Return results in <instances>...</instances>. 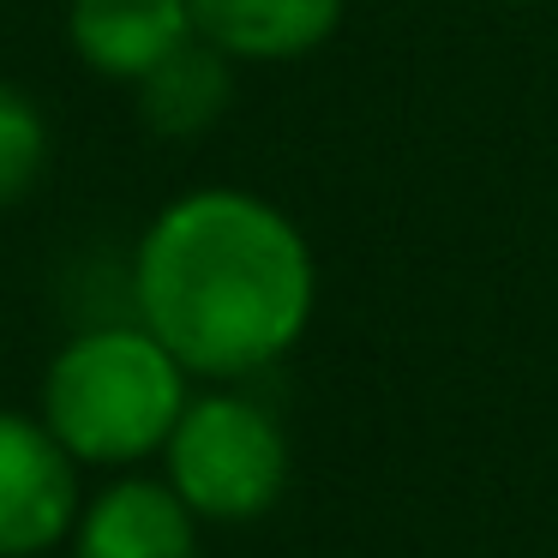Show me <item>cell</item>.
<instances>
[{
    "instance_id": "1",
    "label": "cell",
    "mask_w": 558,
    "mask_h": 558,
    "mask_svg": "<svg viewBox=\"0 0 558 558\" xmlns=\"http://www.w3.org/2000/svg\"><path fill=\"white\" fill-rule=\"evenodd\" d=\"M318 265L301 222L246 186H193L145 222L126 313L198 378L246 385L306 337Z\"/></svg>"
},
{
    "instance_id": "2",
    "label": "cell",
    "mask_w": 558,
    "mask_h": 558,
    "mask_svg": "<svg viewBox=\"0 0 558 558\" xmlns=\"http://www.w3.org/2000/svg\"><path fill=\"white\" fill-rule=\"evenodd\" d=\"M193 385L198 378L133 313L97 318V325H78L49 354L37 414L78 457V469L121 474L162 457L181 409L193 402Z\"/></svg>"
},
{
    "instance_id": "3",
    "label": "cell",
    "mask_w": 558,
    "mask_h": 558,
    "mask_svg": "<svg viewBox=\"0 0 558 558\" xmlns=\"http://www.w3.org/2000/svg\"><path fill=\"white\" fill-rule=\"evenodd\" d=\"M289 433L282 421L241 385L193 390L169 445H162V481L186 498L198 522L241 529L277 510L289 493Z\"/></svg>"
},
{
    "instance_id": "4",
    "label": "cell",
    "mask_w": 558,
    "mask_h": 558,
    "mask_svg": "<svg viewBox=\"0 0 558 558\" xmlns=\"http://www.w3.org/2000/svg\"><path fill=\"white\" fill-rule=\"evenodd\" d=\"M85 505V469L37 409H0V558L66 546Z\"/></svg>"
},
{
    "instance_id": "5",
    "label": "cell",
    "mask_w": 558,
    "mask_h": 558,
    "mask_svg": "<svg viewBox=\"0 0 558 558\" xmlns=\"http://www.w3.org/2000/svg\"><path fill=\"white\" fill-rule=\"evenodd\" d=\"M198 529L205 522L162 474L121 469L85 493L66 558H198Z\"/></svg>"
},
{
    "instance_id": "6",
    "label": "cell",
    "mask_w": 558,
    "mask_h": 558,
    "mask_svg": "<svg viewBox=\"0 0 558 558\" xmlns=\"http://www.w3.org/2000/svg\"><path fill=\"white\" fill-rule=\"evenodd\" d=\"M181 43H193L186 0H66V49L114 85H138Z\"/></svg>"
},
{
    "instance_id": "7",
    "label": "cell",
    "mask_w": 558,
    "mask_h": 558,
    "mask_svg": "<svg viewBox=\"0 0 558 558\" xmlns=\"http://www.w3.org/2000/svg\"><path fill=\"white\" fill-rule=\"evenodd\" d=\"M193 37L234 66H282L318 54L342 25V0H186Z\"/></svg>"
},
{
    "instance_id": "8",
    "label": "cell",
    "mask_w": 558,
    "mask_h": 558,
    "mask_svg": "<svg viewBox=\"0 0 558 558\" xmlns=\"http://www.w3.org/2000/svg\"><path fill=\"white\" fill-rule=\"evenodd\" d=\"M229 102H234V61L222 49H210L205 37L181 43L169 61H157L133 85V109L145 121V133L169 138V145L205 138L229 114Z\"/></svg>"
},
{
    "instance_id": "9",
    "label": "cell",
    "mask_w": 558,
    "mask_h": 558,
    "mask_svg": "<svg viewBox=\"0 0 558 558\" xmlns=\"http://www.w3.org/2000/svg\"><path fill=\"white\" fill-rule=\"evenodd\" d=\"M54 157L49 138V114L37 109V97L0 78V210L25 205L31 193L43 186Z\"/></svg>"
},
{
    "instance_id": "10",
    "label": "cell",
    "mask_w": 558,
    "mask_h": 558,
    "mask_svg": "<svg viewBox=\"0 0 558 558\" xmlns=\"http://www.w3.org/2000/svg\"><path fill=\"white\" fill-rule=\"evenodd\" d=\"M505 7H534V0H505Z\"/></svg>"
}]
</instances>
